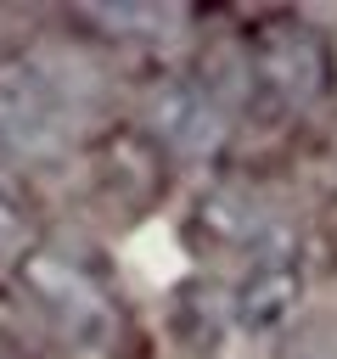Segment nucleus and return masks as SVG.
<instances>
[{
  "label": "nucleus",
  "mask_w": 337,
  "mask_h": 359,
  "mask_svg": "<svg viewBox=\"0 0 337 359\" xmlns=\"http://www.w3.org/2000/svg\"><path fill=\"white\" fill-rule=\"evenodd\" d=\"M90 123V90L73 67L45 50L0 56V163L51 168L62 163Z\"/></svg>",
  "instance_id": "nucleus-1"
},
{
  "label": "nucleus",
  "mask_w": 337,
  "mask_h": 359,
  "mask_svg": "<svg viewBox=\"0 0 337 359\" xmlns=\"http://www.w3.org/2000/svg\"><path fill=\"white\" fill-rule=\"evenodd\" d=\"M22 303L39 314L45 331H56L67 348L95 353L118 337V297L101 275V264L67 241H28V252L11 264Z\"/></svg>",
  "instance_id": "nucleus-2"
},
{
  "label": "nucleus",
  "mask_w": 337,
  "mask_h": 359,
  "mask_svg": "<svg viewBox=\"0 0 337 359\" xmlns=\"http://www.w3.org/2000/svg\"><path fill=\"white\" fill-rule=\"evenodd\" d=\"M242 107H247L242 50L236 56H202V62H185L168 79L152 84V95H146V129H152V140L168 157L202 163V157H213L230 140Z\"/></svg>",
  "instance_id": "nucleus-3"
},
{
  "label": "nucleus",
  "mask_w": 337,
  "mask_h": 359,
  "mask_svg": "<svg viewBox=\"0 0 337 359\" xmlns=\"http://www.w3.org/2000/svg\"><path fill=\"white\" fill-rule=\"evenodd\" d=\"M242 73H247V101H258L275 118H309L331 95L337 62L315 22L264 17L242 39Z\"/></svg>",
  "instance_id": "nucleus-4"
},
{
  "label": "nucleus",
  "mask_w": 337,
  "mask_h": 359,
  "mask_svg": "<svg viewBox=\"0 0 337 359\" xmlns=\"http://www.w3.org/2000/svg\"><path fill=\"white\" fill-rule=\"evenodd\" d=\"M225 297H230V331L264 337V331L286 325L292 309H298V297H303V247H298V230L275 224L264 241H253L242 258H230Z\"/></svg>",
  "instance_id": "nucleus-5"
},
{
  "label": "nucleus",
  "mask_w": 337,
  "mask_h": 359,
  "mask_svg": "<svg viewBox=\"0 0 337 359\" xmlns=\"http://www.w3.org/2000/svg\"><path fill=\"white\" fill-rule=\"evenodd\" d=\"M79 22H90L107 39H168L185 17L174 6H90Z\"/></svg>",
  "instance_id": "nucleus-6"
},
{
  "label": "nucleus",
  "mask_w": 337,
  "mask_h": 359,
  "mask_svg": "<svg viewBox=\"0 0 337 359\" xmlns=\"http://www.w3.org/2000/svg\"><path fill=\"white\" fill-rule=\"evenodd\" d=\"M281 359H337V314H309L286 331Z\"/></svg>",
  "instance_id": "nucleus-7"
},
{
  "label": "nucleus",
  "mask_w": 337,
  "mask_h": 359,
  "mask_svg": "<svg viewBox=\"0 0 337 359\" xmlns=\"http://www.w3.org/2000/svg\"><path fill=\"white\" fill-rule=\"evenodd\" d=\"M28 252V219L17 208V196L0 185V264H17Z\"/></svg>",
  "instance_id": "nucleus-8"
}]
</instances>
